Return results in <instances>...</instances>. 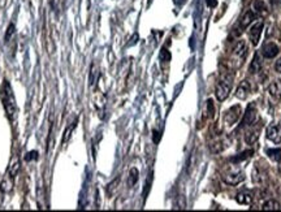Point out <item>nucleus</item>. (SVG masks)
Segmentation results:
<instances>
[{
    "instance_id": "obj_1",
    "label": "nucleus",
    "mask_w": 281,
    "mask_h": 212,
    "mask_svg": "<svg viewBox=\"0 0 281 212\" xmlns=\"http://www.w3.org/2000/svg\"><path fill=\"white\" fill-rule=\"evenodd\" d=\"M0 99H1V103H3L4 111H5L8 120L11 122H15L17 115H19V108H17V103H16V98L13 90H12L11 83L8 82L7 79H4L3 83H1Z\"/></svg>"
},
{
    "instance_id": "obj_2",
    "label": "nucleus",
    "mask_w": 281,
    "mask_h": 212,
    "mask_svg": "<svg viewBox=\"0 0 281 212\" xmlns=\"http://www.w3.org/2000/svg\"><path fill=\"white\" fill-rule=\"evenodd\" d=\"M230 90H232V78H230V76H222L220 81L216 85V89H215V95H216V98L218 100L222 102V100H225L228 98V95H229Z\"/></svg>"
},
{
    "instance_id": "obj_3",
    "label": "nucleus",
    "mask_w": 281,
    "mask_h": 212,
    "mask_svg": "<svg viewBox=\"0 0 281 212\" xmlns=\"http://www.w3.org/2000/svg\"><path fill=\"white\" fill-rule=\"evenodd\" d=\"M246 55H247V47H246V43L243 40L238 42L237 46L233 48L232 51V64H233L234 68H240L243 64L246 59Z\"/></svg>"
},
{
    "instance_id": "obj_4",
    "label": "nucleus",
    "mask_w": 281,
    "mask_h": 212,
    "mask_svg": "<svg viewBox=\"0 0 281 212\" xmlns=\"http://www.w3.org/2000/svg\"><path fill=\"white\" fill-rule=\"evenodd\" d=\"M221 178L226 185L236 186V185L241 184L242 181L245 180V174H243L242 171H232V172L224 173Z\"/></svg>"
},
{
    "instance_id": "obj_5",
    "label": "nucleus",
    "mask_w": 281,
    "mask_h": 212,
    "mask_svg": "<svg viewBox=\"0 0 281 212\" xmlns=\"http://www.w3.org/2000/svg\"><path fill=\"white\" fill-rule=\"evenodd\" d=\"M258 124V112L255 104H250L242 120V126H253Z\"/></svg>"
},
{
    "instance_id": "obj_6",
    "label": "nucleus",
    "mask_w": 281,
    "mask_h": 212,
    "mask_svg": "<svg viewBox=\"0 0 281 212\" xmlns=\"http://www.w3.org/2000/svg\"><path fill=\"white\" fill-rule=\"evenodd\" d=\"M240 116H241V107L233 106L230 110L226 111L225 116H224V122H225V125L232 126L234 122L240 118Z\"/></svg>"
},
{
    "instance_id": "obj_7",
    "label": "nucleus",
    "mask_w": 281,
    "mask_h": 212,
    "mask_svg": "<svg viewBox=\"0 0 281 212\" xmlns=\"http://www.w3.org/2000/svg\"><path fill=\"white\" fill-rule=\"evenodd\" d=\"M261 30H263V21H258L255 24L251 26L250 29V39H251V43L254 46H257L259 43V39H261Z\"/></svg>"
},
{
    "instance_id": "obj_8",
    "label": "nucleus",
    "mask_w": 281,
    "mask_h": 212,
    "mask_svg": "<svg viewBox=\"0 0 281 212\" xmlns=\"http://www.w3.org/2000/svg\"><path fill=\"white\" fill-rule=\"evenodd\" d=\"M267 138L273 143H281V126L269 125L267 128Z\"/></svg>"
},
{
    "instance_id": "obj_9",
    "label": "nucleus",
    "mask_w": 281,
    "mask_h": 212,
    "mask_svg": "<svg viewBox=\"0 0 281 212\" xmlns=\"http://www.w3.org/2000/svg\"><path fill=\"white\" fill-rule=\"evenodd\" d=\"M277 54H279V47L275 43H272V42L265 43L263 48H261V55L264 56L265 59H273Z\"/></svg>"
},
{
    "instance_id": "obj_10",
    "label": "nucleus",
    "mask_w": 281,
    "mask_h": 212,
    "mask_svg": "<svg viewBox=\"0 0 281 212\" xmlns=\"http://www.w3.org/2000/svg\"><path fill=\"white\" fill-rule=\"evenodd\" d=\"M250 91H251L250 82L245 79V81H242V82L240 83V86H238L237 91H236V96H237L238 99H241V100H245V99L249 96Z\"/></svg>"
},
{
    "instance_id": "obj_11",
    "label": "nucleus",
    "mask_w": 281,
    "mask_h": 212,
    "mask_svg": "<svg viewBox=\"0 0 281 212\" xmlns=\"http://www.w3.org/2000/svg\"><path fill=\"white\" fill-rule=\"evenodd\" d=\"M13 185H15V177H12L11 174L5 173V176L3 177V181H1V184H0V190L3 193L12 192Z\"/></svg>"
},
{
    "instance_id": "obj_12",
    "label": "nucleus",
    "mask_w": 281,
    "mask_h": 212,
    "mask_svg": "<svg viewBox=\"0 0 281 212\" xmlns=\"http://www.w3.org/2000/svg\"><path fill=\"white\" fill-rule=\"evenodd\" d=\"M255 19H257V15H255V12L254 11H247V12H245V15L242 16L241 21H240V28L241 29H245L247 28L249 25H251L255 21Z\"/></svg>"
},
{
    "instance_id": "obj_13",
    "label": "nucleus",
    "mask_w": 281,
    "mask_h": 212,
    "mask_svg": "<svg viewBox=\"0 0 281 212\" xmlns=\"http://www.w3.org/2000/svg\"><path fill=\"white\" fill-rule=\"evenodd\" d=\"M253 11L255 12V15H259V16H267L268 15V7L261 0H254Z\"/></svg>"
},
{
    "instance_id": "obj_14",
    "label": "nucleus",
    "mask_w": 281,
    "mask_h": 212,
    "mask_svg": "<svg viewBox=\"0 0 281 212\" xmlns=\"http://www.w3.org/2000/svg\"><path fill=\"white\" fill-rule=\"evenodd\" d=\"M259 138V129H254V125L245 133V142L247 145H254Z\"/></svg>"
},
{
    "instance_id": "obj_15",
    "label": "nucleus",
    "mask_w": 281,
    "mask_h": 212,
    "mask_svg": "<svg viewBox=\"0 0 281 212\" xmlns=\"http://www.w3.org/2000/svg\"><path fill=\"white\" fill-rule=\"evenodd\" d=\"M269 95L272 96L273 99H281V81H273L268 87Z\"/></svg>"
},
{
    "instance_id": "obj_16",
    "label": "nucleus",
    "mask_w": 281,
    "mask_h": 212,
    "mask_svg": "<svg viewBox=\"0 0 281 212\" xmlns=\"http://www.w3.org/2000/svg\"><path fill=\"white\" fill-rule=\"evenodd\" d=\"M20 171V159L19 156H13L11 159V163H9V165H8V169H7V173L8 174H11L12 177H16V174L19 173Z\"/></svg>"
},
{
    "instance_id": "obj_17",
    "label": "nucleus",
    "mask_w": 281,
    "mask_h": 212,
    "mask_svg": "<svg viewBox=\"0 0 281 212\" xmlns=\"http://www.w3.org/2000/svg\"><path fill=\"white\" fill-rule=\"evenodd\" d=\"M236 200H237L240 204H245V206H247V204L253 203V194L249 192L238 193L237 196H236Z\"/></svg>"
},
{
    "instance_id": "obj_18",
    "label": "nucleus",
    "mask_w": 281,
    "mask_h": 212,
    "mask_svg": "<svg viewBox=\"0 0 281 212\" xmlns=\"http://www.w3.org/2000/svg\"><path fill=\"white\" fill-rule=\"evenodd\" d=\"M261 65H263V61H261V55L257 52L255 56H254L253 61H251V65H250V73H251V75H255L258 72H261Z\"/></svg>"
},
{
    "instance_id": "obj_19",
    "label": "nucleus",
    "mask_w": 281,
    "mask_h": 212,
    "mask_svg": "<svg viewBox=\"0 0 281 212\" xmlns=\"http://www.w3.org/2000/svg\"><path fill=\"white\" fill-rule=\"evenodd\" d=\"M251 177H253L254 184L257 185H263L264 184V173L261 172V169H259L258 165H255L253 168V173H251Z\"/></svg>"
},
{
    "instance_id": "obj_20",
    "label": "nucleus",
    "mask_w": 281,
    "mask_h": 212,
    "mask_svg": "<svg viewBox=\"0 0 281 212\" xmlns=\"http://www.w3.org/2000/svg\"><path fill=\"white\" fill-rule=\"evenodd\" d=\"M261 210H263V211H279V210H280V203L275 199H269L263 204Z\"/></svg>"
},
{
    "instance_id": "obj_21",
    "label": "nucleus",
    "mask_w": 281,
    "mask_h": 212,
    "mask_svg": "<svg viewBox=\"0 0 281 212\" xmlns=\"http://www.w3.org/2000/svg\"><path fill=\"white\" fill-rule=\"evenodd\" d=\"M138 169L137 168H132L130 169V172H129V177H128V185L129 186H134L137 184V181H138Z\"/></svg>"
},
{
    "instance_id": "obj_22",
    "label": "nucleus",
    "mask_w": 281,
    "mask_h": 212,
    "mask_svg": "<svg viewBox=\"0 0 281 212\" xmlns=\"http://www.w3.org/2000/svg\"><path fill=\"white\" fill-rule=\"evenodd\" d=\"M268 155L271 159H273V160H281V150H269L268 151Z\"/></svg>"
},
{
    "instance_id": "obj_23",
    "label": "nucleus",
    "mask_w": 281,
    "mask_h": 212,
    "mask_svg": "<svg viewBox=\"0 0 281 212\" xmlns=\"http://www.w3.org/2000/svg\"><path fill=\"white\" fill-rule=\"evenodd\" d=\"M33 159H38V153L37 151H31V153H27L26 156H25V160L30 161Z\"/></svg>"
},
{
    "instance_id": "obj_24",
    "label": "nucleus",
    "mask_w": 281,
    "mask_h": 212,
    "mask_svg": "<svg viewBox=\"0 0 281 212\" xmlns=\"http://www.w3.org/2000/svg\"><path fill=\"white\" fill-rule=\"evenodd\" d=\"M13 33H15V25L11 24L9 25V28H8V30H7V34H5V40L9 39Z\"/></svg>"
},
{
    "instance_id": "obj_25",
    "label": "nucleus",
    "mask_w": 281,
    "mask_h": 212,
    "mask_svg": "<svg viewBox=\"0 0 281 212\" xmlns=\"http://www.w3.org/2000/svg\"><path fill=\"white\" fill-rule=\"evenodd\" d=\"M275 69H276L277 73H281V58L276 61V64H275Z\"/></svg>"
},
{
    "instance_id": "obj_26",
    "label": "nucleus",
    "mask_w": 281,
    "mask_h": 212,
    "mask_svg": "<svg viewBox=\"0 0 281 212\" xmlns=\"http://www.w3.org/2000/svg\"><path fill=\"white\" fill-rule=\"evenodd\" d=\"M51 1V5H52V8H55V7H56V1H58V0H50Z\"/></svg>"
}]
</instances>
